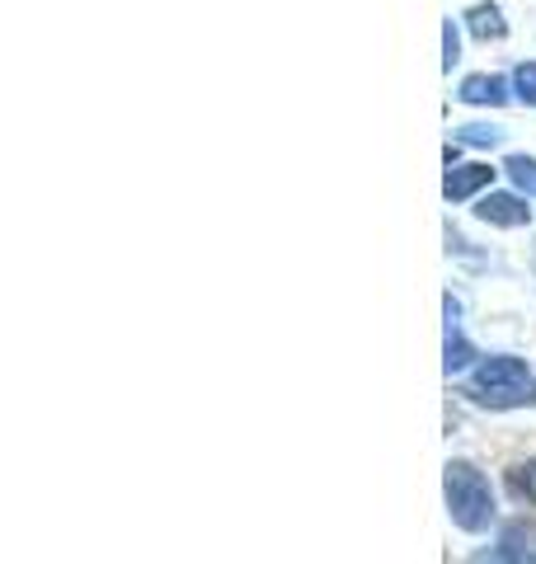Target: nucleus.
I'll return each mask as SVG.
<instances>
[{"label":"nucleus","mask_w":536,"mask_h":564,"mask_svg":"<svg viewBox=\"0 0 536 564\" xmlns=\"http://www.w3.org/2000/svg\"><path fill=\"white\" fill-rule=\"evenodd\" d=\"M461 104H490V109H499V104H508V80L504 76H467L457 90Z\"/></svg>","instance_id":"nucleus-5"},{"label":"nucleus","mask_w":536,"mask_h":564,"mask_svg":"<svg viewBox=\"0 0 536 564\" xmlns=\"http://www.w3.org/2000/svg\"><path fill=\"white\" fill-rule=\"evenodd\" d=\"M457 62H461V33H457L452 20H447V24H442V70H447V76H452Z\"/></svg>","instance_id":"nucleus-12"},{"label":"nucleus","mask_w":536,"mask_h":564,"mask_svg":"<svg viewBox=\"0 0 536 564\" xmlns=\"http://www.w3.org/2000/svg\"><path fill=\"white\" fill-rule=\"evenodd\" d=\"M442 494H447V518H452L461 532H490L494 518H499V508H494V485H490V475L480 470L475 462H447L442 470Z\"/></svg>","instance_id":"nucleus-1"},{"label":"nucleus","mask_w":536,"mask_h":564,"mask_svg":"<svg viewBox=\"0 0 536 564\" xmlns=\"http://www.w3.org/2000/svg\"><path fill=\"white\" fill-rule=\"evenodd\" d=\"M513 99H523L527 109H536V62H523L513 70Z\"/></svg>","instance_id":"nucleus-11"},{"label":"nucleus","mask_w":536,"mask_h":564,"mask_svg":"<svg viewBox=\"0 0 536 564\" xmlns=\"http://www.w3.org/2000/svg\"><path fill=\"white\" fill-rule=\"evenodd\" d=\"M494 165H480V161H471V165H447V180H442V193H447V203H467V198H475L480 188H490L494 184Z\"/></svg>","instance_id":"nucleus-4"},{"label":"nucleus","mask_w":536,"mask_h":564,"mask_svg":"<svg viewBox=\"0 0 536 564\" xmlns=\"http://www.w3.org/2000/svg\"><path fill=\"white\" fill-rule=\"evenodd\" d=\"M457 141H467V147H499L504 141V128H494V122H471V128H461Z\"/></svg>","instance_id":"nucleus-10"},{"label":"nucleus","mask_w":536,"mask_h":564,"mask_svg":"<svg viewBox=\"0 0 536 564\" xmlns=\"http://www.w3.org/2000/svg\"><path fill=\"white\" fill-rule=\"evenodd\" d=\"M480 352L471 348V339L461 334V325H447V348H442V372L447 377H461L467 367H475Z\"/></svg>","instance_id":"nucleus-6"},{"label":"nucleus","mask_w":536,"mask_h":564,"mask_svg":"<svg viewBox=\"0 0 536 564\" xmlns=\"http://www.w3.org/2000/svg\"><path fill=\"white\" fill-rule=\"evenodd\" d=\"M475 217L485 226H504V231H517V226L532 221V207L527 198H517V193H485V198L475 203Z\"/></svg>","instance_id":"nucleus-3"},{"label":"nucleus","mask_w":536,"mask_h":564,"mask_svg":"<svg viewBox=\"0 0 536 564\" xmlns=\"http://www.w3.org/2000/svg\"><path fill=\"white\" fill-rule=\"evenodd\" d=\"M523 386H536L532 367L523 358H513V352H494V358L475 362L471 372V386L467 395H494V391H523Z\"/></svg>","instance_id":"nucleus-2"},{"label":"nucleus","mask_w":536,"mask_h":564,"mask_svg":"<svg viewBox=\"0 0 536 564\" xmlns=\"http://www.w3.org/2000/svg\"><path fill=\"white\" fill-rule=\"evenodd\" d=\"M508 489H513V499L536 503V456H532V462H517L508 470Z\"/></svg>","instance_id":"nucleus-8"},{"label":"nucleus","mask_w":536,"mask_h":564,"mask_svg":"<svg viewBox=\"0 0 536 564\" xmlns=\"http://www.w3.org/2000/svg\"><path fill=\"white\" fill-rule=\"evenodd\" d=\"M467 29L475 33L480 43H499L508 33V24H504V14H499V6H475L471 14H467Z\"/></svg>","instance_id":"nucleus-7"},{"label":"nucleus","mask_w":536,"mask_h":564,"mask_svg":"<svg viewBox=\"0 0 536 564\" xmlns=\"http://www.w3.org/2000/svg\"><path fill=\"white\" fill-rule=\"evenodd\" d=\"M504 174H508V180L523 188V193H536V161H532V155H508Z\"/></svg>","instance_id":"nucleus-9"}]
</instances>
